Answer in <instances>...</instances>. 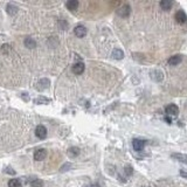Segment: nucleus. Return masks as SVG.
I'll list each match as a JSON object with an SVG mask.
<instances>
[{
  "label": "nucleus",
  "mask_w": 187,
  "mask_h": 187,
  "mask_svg": "<svg viewBox=\"0 0 187 187\" xmlns=\"http://www.w3.org/2000/svg\"><path fill=\"white\" fill-rule=\"evenodd\" d=\"M130 12H131V7L128 4H125V5L120 6L119 8H117V14L122 18H128L130 15Z\"/></svg>",
  "instance_id": "1"
},
{
  "label": "nucleus",
  "mask_w": 187,
  "mask_h": 187,
  "mask_svg": "<svg viewBox=\"0 0 187 187\" xmlns=\"http://www.w3.org/2000/svg\"><path fill=\"white\" fill-rule=\"evenodd\" d=\"M145 144H146V140H145V139L136 138V139L132 140V146H133V150L134 151H138V152L144 149Z\"/></svg>",
  "instance_id": "2"
},
{
  "label": "nucleus",
  "mask_w": 187,
  "mask_h": 187,
  "mask_svg": "<svg viewBox=\"0 0 187 187\" xmlns=\"http://www.w3.org/2000/svg\"><path fill=\"white\" fill-rule=\"evenodd\" d=\"M35 136L39 139H44L47 137V129L43 125H38L35 129Z\"/></svg>",
  "instance_id": "3"
},
{
  "label": "nucleus",
  "mask_w": 187,
  "mask_h": 187,
  "mask_svg": "<svg viewBox=\"0 0 187 187\" xmlns=\"http://www.w3.org/2000/svg\"><path fill=\"white\" fill-rule=\"evenodd\" d=\"M84 68H86V66L83 62H76L72 67V70L75 75H81L82 72H84Z\"/></svg>",
  "instance_id": "4"
},
{
  "label": "nucleus",
  "mask_w": 187,
  "mask_h": 187,
  "mask_svg": "<svg viewBox=\"0 0 187 187\" xmlns=\"http://www.w3.org/2000/svg\"><path fill=\"white\" fill-rule=\"evenodd\" d=\"M47 157V150L44 149H39L34 152V159L38 160V161H41L43 159Z\"/></svg>",
  "instance_id": "5"
},
{
  "label": "nucleus",
  "mask_w": 187,
  "mask_h": 187,
  "mask_svg": "<svg viewBox=\"0 0 187 187\" xmlns=\"http://www.w3.org/2000/svg\"><path fill=\"white\" fill-rule=\"evenodd\" d=\"M74 33L76 35L77 38H84L86 35V28L82 25H78L74 28Z\"/></svg>",
  "instance_id": "6"
},
{
  "label": "nucleus",
  "mask_w": 187,
  "mask_h": 187,
  "mask_svg": "<svg viewBox=\"0 0 187 187\" xmlns=\"http://www.w3.org/2000/svg\"><path fill=\"white\" fill-rule=\"evenodd\" d=\"M175 21H177L178 24H185L187 21V15L186 13L184 12V11H178L177 13H175Z\"/></svg>",
  "instance_id": "7"
},
{
  "label": "nucleus",
  "mask_w": 187,
  "mask_h": 187,
  "mask_svg": "<svg viewBox=\"0 0 187 187\" xmlns=\"http://www.w3.org/2000/svg\"><path fill=\"white\" fill-rule=\"evenodd\" d=\"M165 112L167 114L168 116H177L178 112H179V109L175 104H170L165 108Z\"/></svg>",
  "instance_id": "8"
},
{
  "label": "nucleus",
  "mask_w": 187,
  "mask_h": 187,
  "mask_svg": "<svg viewBox=\"0 0 187 187\" xmlns=\"http://www.w3.org/2000/svg\"><path fill=\"white\" fill-rule=\"evenodd\" d=\"M151 77L153 78L154 81L160 82V81H163L164 74H163V72H161V70H158V69H156V70H153V72H151Z\"/></svg>",
  "instance_id": "9"
},
{
  "label": "nucleus",
  "mask_w": 187,
  "mask_h": 187,
  "mask_svg": "<svg viewBox=\"0 0 187 187\" xmlns=\"http://www.w3.org/2000/svg\"><path fill=\"white\" fill-rule=\"evenodd\" d=\"M181 61H182L181 55H173V56H171V58H168V64L170 66H178Z\"/></svg>",
  "instance_id": "10"
},
{
  "label": "nucleus",
  "mask_w": 187,
  "mask_h": 187,
  "mask_svg": "<svg viewBox=\"0 0 187 187\" xmlns=\"http://www.w3.org/2000/svg\"><path fill=\"white\" fill-rule=\"evenodd\" d=\"M173 159H175L178 161H180L182 164H187V156L186 154H182V153H172L171 156Z\"/></svg>",
  "instance_id": "11"
},
{
  "label": "nucleus",
  "mask_w": 187,
  "mask_h": 187,
  "mask_svg": "<svg viewBox=\"0 0 187 187\" xmlns=\"http://www.w3.org/2000/svg\"><path fill=\"white\" fill-rule=\"evenodd\" d=\"M49 84H50V82H49L48 78H42V80H40V81L38 82V89L39 90H43V89H47L49 86Z\"/></svg>",
  "instance_id": "12"
},
{
  "label": "nucleus",
  "mask_w": 187,
  "mask_h": 187,
  "mask_svg": "<svg viewBox=\"0 0 187 187\" xmlns=\"http://www.w3.org/2000/svg\"><path fill=\"white\" fill-rule=\"evenodd\" d=\"M78 5H80V2L77 0H69L66 4V6H67V8L69 11H76L78 8Z\"/></svg>",
  "instance_id": "13"
},
{
  "label": "nucleus",
  "mask_w": 187,
  "mask_h": 187,
  "mask_svg": "<svg viewBox=\"0 0 187 187\" xmlns=\"http://www.w3.org/2000/svg\"><path fill=\"white\" fill-rule=\"evenodd\" d=\"M112 58L115 60H122L124 58V52L119 48H115L112 50Z\"/></svg>",
  "instance_id": "14"
},
{
  "label": "nucleus",
  "mask_w": 187,
  "mask_h": 187,
  "mask_svg": "<svg viewBox=\"0 0 187 187\" xmlns=\"http://www.w3.org/2000/svg\"><path fill=\"white\" fill-rule=\"evenodd\" d=\"M173 6V2L171 0H163V1H160V7H161V10L164 11H170L172 8Z\"/></svg>",
  "instance_id": "15"
},
{
  "label": "nucleus",
  "mask_w": 187,
  "mask_h": 187,
  "mask_svg": "<svg viewBox=\"0 0 187 187\" xmlns=\"http://www.w3.org/2000/svg\"><path fill=\"white\" fill-rule=\"evenodd\" d=\"M24 43H25V46L29 49L35 48V46H36V42H35V41H34V39H32V38H26L25 39Z\"/></svg>",
  "instance_id": "16"
},
{
  "label": "nucleus",
  "mask_w": 187,
  "mask_h": 187,
  "mask_svg": "<svg viewBox=\"0 0 187 187\" xmlns=\"http://www.w3.org/2000/svg\"><path fill=\"white\" fill-rule=\"evenodd\" d=\"M6 12L10 15H14L16 14V12H18V7H16L14 4H8V5L6 6Z\"/></svg>",
  "instance_id": "17"
},
{
  "label": "nucleus",
  "mask_w": 187,
  "mask_h": 187,
  "mask_svg": "<svg viewBox=\"0 0 187 187\" xmlns=\"http://www.w3.org/2000/svg\"><path fill=\"white\" fill-rule=\"evenodd\" d=\"M80 154V149L78 147H70V149L68 150V156L69 157H72V158H74V157H77Z\"/></svg>",
  "instance_id": "18"
},
{
  "label": "nucleus",
  "mask_w": 187,
  "mask_h": 187,
  "mask_svg": "<svg viewBox=\"0 0 187 187\" xmlns=\"http://www.w3.org/2000/svg\"><path fill=\"white\" fill-rule=\"evenodd\" d=\"M8 187H21V182L19 179H11L8 181Z\"/></svg>",
  "instance_id": "19"
},
{
  "label": "nucleus",
  "mask_w": 187,
  "mask_h": 187,
  "mask_svg": "<svg viewBox=\"0 0 187 187\" xmlns=\"http://www.w3.org/2000/svg\"><path fill=\"white\" fill-rule=\"evenodd\" d=\"M30 186L32 187H43V181L42 180H40V179H35V180L32 181Z\"/></svg>",
  "instance_id": "20"
},
{
  "label": "nucleus",
  "mask_w": 187,
  "mask_h": 187,
  "mask_svg": "<svg viewBox=\"0 0 187 187\" xmlns=\"http://www.w3.org/2000/svg\"><path fill=\"white\" fill-rule=\"evenodd\" d=\"M49 102H50V100H49V98H46V97H39V98L35 100V103H36V104H43V103H49Z\"/></svg>",
  "instance_id": "21"
},
{
  "label": "nucleus",
  "mask_w": 187,
  "mask_h": 187,
  "mask_svg": "<svg viewBox=\"0 0 187 187\" xmlns=\"http://www.w3.org/2000/svg\"><path fill=\"white\" fill-rule=\"evenodd\" d=\"M70 168H72V164L66 163L63 166H61V170H60V171H61V172H67V171H69Z\"/></svg>",
  "instance_id": "22"
},
{
  "label": "nucleus",
  "mask_w": 187,
  "mask_h": 187,
  "mask_svg": "<svg viewBox=\"0 0 187 187\" xmlns=\"http://www.w3.org/2000/svg\"><path fill=\"white\" fill-rule=\"evenodd\" d=\"M124 171H125V174H126L128 177H130V175H131V174L133 173V168H132V166L128 165V166H125Z\"/></svg>",
  "instance_id": "23"
},
{
  "label": "nucleus",
  "mask_w": 187,
  "mask_h": 187,
  "mask_svg": "<svg viewBox=\"0 0 187 187\" xmlns=\"http://www.w3.org/2000/svg\"><path fill=\"white\" fill-rule=\"evenodd\" d=\"M10 50H11V46H10V44H4V46L1 47V52H2L4 54H7L8 52H10Z\"/></svg>",
  "instance_id": "24"
},
{
  "label": "nucleus",
  "mask_w": 187,
  "mask_h": 187,
  "mask_svg": "<svg viewBox=\"0 0 187 187\" xmlns=\"http://www.w3.org/2000/svg\"><path fill=\"white\" fill-rule=\"evenodd\" d=\"M180 175H181L182 178H187V171H185V170H180Z\"/></svg>",
  "instance_id": "25"
},
{
  "label": "nucleus",
  "mask_w": 187,
  "mask_h": 187,
  "mask_svg": "<svg viewBox=\"0 0 187 187\" xmlns=\"http://www.w3.org/2000/svg\"><path fill=\"white\" fill-rule=\"evenodd\" d=\"M5 173H10V174H14V171L13 170H11V167H7L5 168V171H4Z\"/></svg>",
  "instance_id": "26"
},
{
  "label": "nucleus",
  "mask_w": 187,
  "mask_h": 187,
  "mask_svg": "<svg viewBox=\"0 0 187 187\" xmlns=\"http://www.w3.org/2000/svg\"><path fill=\"white\" fill-rule=\"evenodd\" d=\"M165 120H166V123H168V124H171V123H172V119H171L170 117H165Z\"/></svg>",
  "instance_id": "27"
},
{
  "label": "nucleus",
  "mask_w": 187,
  "mask_h": 187,
  "mask_svg": "<svg viewBox=\"0 0 187 187\" xmlns=\"http://www.w3.org/2000/svg\"><path fill=\"white\" fill-rule=\"evenodd\" d=\"M86 187H100V185H97V184H92V185H89V186Z\"/></svg>",
  "instance_id": "28"
}]
</instances>
